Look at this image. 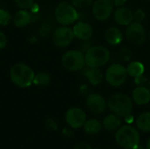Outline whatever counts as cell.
<instances>
[{"mask_svg": "<svg viewBox=\"0 0 150 149\" xmlns=\"http://www.w3.org/2000/svg\"><path fill=\"white\" fill-rule=\"evenodd\" d=\"M51 81L50 75L47 72H40L34 76L33 83L37 86H47Z\"/></svg>", "mask_w": 150, "mask_h": 149, "instance_id": "603a6c76", "label": "cell"}, {"mask_svg": "<svg viewBox=\"0 0 150 149\" xmlns=\"http://www.w3.org/2000/svg\"><path fill=\"white\" fill-rule=\"evenodd\" d=\"M74 149H92V148H91V147L89 144L83 142V143H79V144H77V145L74 148Z\"/></svg>", "mask_w": 150, "mask_h": 149, "instance_id": "f546056e", "label": "cell"}, {"mask_svg": "<svg viewBox=\"0 0 150 149\" xmlns=\"http://www.w3.org/2000/svg\"><path fill=\"white\" fill-rule=\"evenodd\" d=\"M134 149H145V148H144L143 147H142V146H139V145H138L137 147H135Z\"/></svg>", "mask_w": 150, "mask_h": 149, "instance_id": "836d02e7", "label": "cell"}, {"mask_svg": "<svg viewBox=\"0 0 150 149\" xmlns=\"http://www.w3.org/2000/svg\"><path fill=\"white\" fill-rule=\"evenodd\" d=\"M12 20V15L6 10L0 9V25H9Z\"/></svg>", "mask_w": 150, "mask_h": 149, "instance_id": "cb8c5ba5", "label": "cell"}, {"mask_svg": "<svg viewBox=\"0 0 150 149\" xmlns=\"http://www.w3.org/2000/svg\"><path fill=\"white\" fill-rule=\"evenodd\" d=\"M73 6L78 9H85L92 5L93 0H70Z\"/></svg>", "mask_w": 150, "mask_h": 149, "instance_id": "d4e9b609", "label": "cell"}, {"mask_svg": "<svg viewBox=\"0 0 150 149\" xmlns=\"http://www.w3.org/2000/svg\"><path fill=\"white\" fill-rule=\"evenodd\" d=\"M137 128L144 133L150 132V112H146L142 113L136 120Z\"/></svg>", "mask_w": 150, "mask_h": 149, "instance_id": "44dd1931", "label": "cell"}, {"mask_svg": "<svg viewBox=\"0 0 150 149\" xmlns=\"http://www.w3.org/2000/svg\"><path fill=\"white\" fill-rule=\"evenodd\" d=\"M65 120L70 127L77 129L83 126L86 121V113L81 108L72 107L67 111Z\"/></svg>", "mask_w": 150, "mask_h": 149, "instance_id": "7c38bea8", "label": "cell"}, {"mask_svg": "<svg viewBox=\"0 0 150 149\" xmlns=\"http://www.w3.org/2000/svg\"><path fill=\"white\" fill-rule=\"evenodd\" d=\"M148 82H149L148 77L146 76H144V74L134 78V83L137 86H144L145 84L148 83Z\"/></svg>", "mask_w": 150, "mask_h": 149, "instance_id": "83f0119b", "label": "cell"}, {"mask_svg": "<svg viewBox=\"0 0 150 149\" xmlns=\"http://www.w3.org/2000/svg\"><path fill=\"white\" fill-rule=\"evenodd\" d=\"M107 106L112 113L120 118H125L132 112L133 99L126 94L117 93L110 97L107 102Z\"/></svg>", "mask_w": 150, "mask_h": 149, "instance_id": "3957f363", "label": "cell"}, {"mask_svg": "<svg viewBox=\"0 0 150 149\" xmlns=\"http://www.w3.org/2000/svg\"><path fill=\"white\" fill-rule=\"evenodd\" d=\"M62 64L69 71L76 72L83 68L85 66V56L83 51L72 49L67 51L62 57Z\"/></svg>", "mask_w": 150, "mask_h": 149, "instance_id": "8992f818", "label": "cell"}, {"mask_svg": "<svg viewBox=\"0 0 150 149\" xmlns=\"http://www.w3.org/2000/svg\"><path fill=\"white\" fill-rule=\"evenodd\" d=\"M112 15L115 22L120 25L127 26L134 21V11L126 6L117 7L113 11Z\"/></svg>", "mask_w": 150, "mask_h": 149, "instance_id": "4fadbf2b", "label": "cell"}, {"mask_svg": "<svg viewBox=\"0 0 150 149\" xmlns=\"http://www.w3.org/2000/svg\"><path fill=\"white\" fill-rule=\"evenodd\" d=\"M114 4L112 0H96L92 4V15L98 21H105L113 13Z\"/></svg>", "mask_w": 150, "mask_h": 149, "instance_id": "9c48e42d", "label": "cell"}, {"mask_svg": "<svg viewBox=\"0 0 150 149\" xmlns=\"http://www.w3.org/2000/svg\"><path fill=\"white\" fill-rule=\"evenodd\" d=\"M132 99L138 105H145L150 102V90L147 86H137L132 92Z\"/></svg>", "mask_w": 150, "mask_h": 149, "instance_id": "9a60e30c", "label": "cell"}, {"mask_svg": "<svg viewBox=\"0 0 150 149\" xmlns=\"http://www.w3.org/2000/svg\"><path fill=\"white\" fill-rule=\"evenodd\" d=\"M54 16L56 21L61 25H73L79 17V13L76 9L71 3L69 2H61L57 4Z\"/></svg>", "mask_w": 150, "mask_h": 149, "instance_id": "5b68a950", "label": "cell"}, {"mask_svg": "<svg viewBox=\"0 0 150 149\" xmlns=\"http://www.w3.org/2000/svg\"><path fill=\"white\" fill-rule=\"evenodd\" d=\"M102 125L104 128L107 131H110V132L116 131L121 126V119L120 116L114 113H112V114L107 115L104 119Z\"/></svg>", "mask_w": 150, "mask_h": 149, "instance_id": "ac0fdd59", "label": "cell"}, {"mask_svg": "<svg viewBox=\"0 0 150 149\" xmlns=\"http://www.w3.org/2000/svg\"><path fill=\"white\" fill-rule=\"evenodd\" d=\"M114 6L116 7H120V6H124V4H126L127 0H112Z\"/></svg>", "mask_w": 150, "mask_h": 149, "instance_id": "4dcf8cb0", "label": "cell"}, {"mask_svg": "<svg viewBox=\"0 0 150 149\" xmlns=\"http://www.w3.org/2000/svg\"><path fill=\"white\" fill-rule=\"evenodd\" d=\"M17 6L23 10H28L33 5V0H14Z\"/></svg>", "mask_w": 150, "mask_h": 149, "instance_id": "484cf974", "label": "cell"}, {"mask_svg": "<svg viewBox=\"0 0 150 149\" xmlns=\"http://www.w3.org/2000/svg\"><path fill=\"white\" fill-rule=\"evenodd\" d=\"M73 32L76 38L81 40H89L93 35L92 26L84 21H79L73 26Z\"/></svg>", "mask_w": 150, "mask_h": 149, "instance_id": "5bb4252c", "label": "cell"}, {"mask_svg": "<svg viewBox=\"0 0 150 149\" xmlns=\"http://www.w3.org/2000/svg\"><path fill=\"white\" fill-rule=\"evenodd\" d=\"M10 79L18 87L26 88L33 83L34 71L25 63H16L10 69Z\"/></svg>", "mask_w": 150, "mask_h": 149, "instance_id": "6da1fadb", "label": "cell"}, {"mask_svg": "<svg viewBox=\"0 0 150 149\" xmlns=\"http://www.w3.org/2000/svg\"><path fill=\"white\" fill-rule=\"evenodd\" d=\"M147 149H150V139L147 142Z\"/></svg>", "mask_w": 150, "mask_h": 149, "instance_id": "d6a6232c", "label": "cell"}, {"mask_svg": "<svg viewBox=\"0 0 150 149\" xmlns=\"http://www.w3.org/2000/svg\"><path fill=\"white\" fill-rule=\"evenodd\" d=\"M149 40H150V32H149Z\"/></svg>", "mask_w": 150, "mask_h": 149, "instance_id": "d590c367", "label": "cell"}, {"mask_svg": "<svg viewBox=\"0 0 150 149\" xmlns=\"http://www.w3.org/2000/svg\"><path fill=\"white\" fill-rule=\"evenodd\" d=\"M75 38L73 29L67 26L62 25L57 27L53 33V41L54 44L58 47H68Z\"/></svg>", "mask_w": 150, "mask_h": 149, "instance_id": "30bf717a", "label": "cell"}, {"mask_svg": "<svg viewBox=\"0 0 150 149\" xmlns=\"http://www.w3.org/2000/svg\"><path fill=\"white\" fill-rule=\"evenodd\" d=\"M85 66L88 68H98L105 66L108 63L111 53L107 47L100 45L91 46L84 54Z\"/></svg>", "mask_w": 150, "mask_h": 149, "instance_id": "7a4b0ae2", "label": "cell"}, {"mask_svg": "<svg viewBox=\"0 0 150 149\" xmlns=\"http://www.w3.org/2000/svg\"><path fill=\"white\" fill-rule=\"evenodd\" d=\"M86 106L92 113L99 115L105 112L107 102L102 95L98 93H90L86 97Z\"/></svg>", "mask_w": 150, "mask_h": 149, "instance_id": "8fae6325", "label": "cell"}, {"mask_svg": "<svg viewBox=\"0 0 150 149\" xmlns=\"http://www.w3.org/2000/svg\"><path fill=\"white\" fill-rule=\"evenodd\" d=\"M32 21V15L27 10L20 9L13 16V23L17 27H25Z\"/></svg>", "mask_w": 150, "mask_h": 149, "instance_id": "e0dca14e", "label": "cell"}, {"mask_svg": "<svg viewBox=\"0 0 150 149\" xmlns=\"http://www.w3.org/2000/svg\"><path fill=\"white\" fill-rule=\"evenodd\" d=\"M127 71L128 76L135 78V77L144 74L145 67L141 61H133V62L129 63L128 66L127 67Z\"/></svg>", "mask_w": 150, "mask_h": 149, "instance_id": "7402d4cb", "label": "cell"}, {"mask_svg": "<svg viewBox=\"0 0 150 149\" xmlns=\"http://www.w3.org/2000/svg\"><path fill=\"white\" fill-rule=\"evenodd\" d=\"M6 44H7L6 36H5V34L3 32L0 31V50L4 49L6 47Z\"/></svg>", "mask_w": 150, "mask_h": 149, "instance_id": "f1b7e54d", "label": "cell"}, {"mask_svg": "<svg viewBox=\"0 0 150 149\" xmlns=\"http://www.w3.org/2000/svg\"><path fill=\"white\" fill-rule=\"evenodd\" d=\"M105 39L109 45L118 46L123 40V33L120 28L115 26H111L105 31Z\"/></svg>", "mask_w": 150, "mask_h": 149, "instance_id": "2e32d148", "label": "cell"}, {"mask_svg": "<svg viewBox=\"0 0 150 149\" xmlns=\"http://www.w3.org/2000/svg\"><path fill=\"white\" fill-rule=\"evenodd\" d=\"M89 83L93 86L99 85L103 81V74L101 70L98 68H88V69L84 73Z\"/></svg>", "mask_w": 150, "mask_h": 149, "instance_id": "d6986e66", "label": "cell"}, {"mask_svg": "<svg viewBox=\"0 0 150 149\" xmlns=\"http://www.w3.org/2000/svg\"><path fill=\"white\" fill-rule=\"evenodd\" d=\"M102 126H103V125L101 124V122L95 119L86 120L83 125L85 133L90 135H94V134L98 133L102 130Z\"/></svg>", "mask_w": 150, "mask_h": 149, "instance_id": "ffe728a7", "label": "cell"}, {"mask_svg": "<svg viewBox=\"0 0 150 149\" xmlns=\"http://www.w3.org/2000/svg\"><path fill=\"white\" fill-rule=\"evenodd\" d=\"M146 18V13L142 9H137L134 11V21L142 23Z\"/></svg>", "mask_w": 150, "mask_h": 149, "instance_id": "4316f807", "label": "cell"}, {"mask_svg": "<svg viewBox=\"0 0 150 149\" xmlns=\"http://www.w3.org/2000/svg\"><path fill=\"white\" fill-rule=\"evenodd\" d=\"M128 76L127 68L120 63H114L108 67L105 74V82L112 87H120Z\"/></svg>", "mask_w": 150, "mask_h": 149, "instance_id": "52a82bcc", "label": "cell"}, {"mask_svg": "<svg viewBox=\"0 0 150 149\" xmlns=\"http://www.w3.org/2000/svg\"><path fill=\"white\" fill-rule=\"evenodd\" d=\"M125 120H126V122H127V123L130 124V123H132V122L134 121V117H133L131 114H128L127 116H126V117H125Z\"/></svg>", "mask_w": 150, "mask_h": 149, "instance_id": "1f68e13d", "label": "cell"}, {"mask_svg": "<svg viewBox=\"0 0 150 149\" xmlns=\"http://www.w3.org/2000/svg\"><path fill=\"white\" fill-rule=\"evenodd\" d=\"M147 85H148L147 87H148V88L149 89V90H150V79H149V82H148V83H147Z\"/></svg>", "mask_w": 150, "mask_h": 149, "instance_id": "e575fe53", "label": "cell"}, {"mask_svg": "<svg viewBox=\"0 0 150 149\" xmlns=\"http://www.w3.org/2000/svg\"><path fill=\"white\" fill-rule=\"evenodd\" d=\"M126 37L131 44L141 46L146 41L147 32L142 23L133 21L127 26Z\"/></svg>", "mask_w": 150, "mask_h": 149, "instance_id": "ba28073f", "label": "cell"}, {"mask_svg": "<svg viewBox=\"0 0 150 149\" xmlns=\"http://www.w3.org/2000/svg\"><path fill=\"white\" fill-rule=\"evenodd\" d=\"M115 140L124 149H134L140 144V133L132 126H123L117 130Z\"/></svg>", "mask_w": 150, "mask_h": 149, "instance_id": "277c9868", "label": "cell"}]
</instances>
